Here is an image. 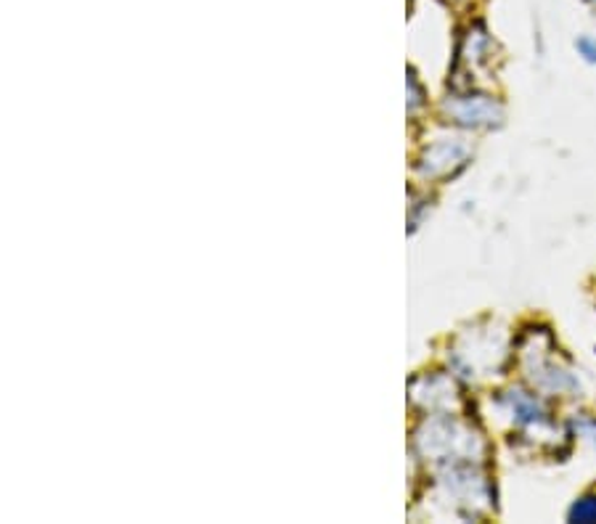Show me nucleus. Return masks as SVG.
Segmentation results:
<instances>
[{
  "instance_id": "nucleus-1",
  "label": "nucleus",
  "mask_w": 596,
  "mask_h": 524,
  "mask_svg": "<svg viewBox=\"0 0 596 524\" xmlns=\"http://www.w3.org/2000/svg\"><path fill=\"white\" fill-rule=\"evenodd\" d=\"M573 516H578V520H586V522H596V493L592 495V499H583L581 506H575Z\"/></svg>"
},
{
  "instance_id": "nucleus-2",
  "label": "nucleus",
  "mask_w": 596,
  "mask_h": 524,
  "mask_svg": "<svg viewBox=\"0 0 596 524\" xmlns=\"http://www.w3.org/2000/svg\"><path fill=\"white\" fill-rule=\"evenodd\" d=\"M578 49H581L583 56L588 58V62L596 64V38H581Z\"/></svg>"
},
{
  "instance_id": "nucleus-3",
  "label": "nucleus",
  "mask_w": 596,
  "mask_h": 524,
  "mask_svg": "<svg viewBox=\"0 0 596 524\" xmlns=\"http://www.w3.org/2000/svg\"><path fill=\"white\" fill-rule=\"evenodd\" d=\"M592 3H594V6H596V0H592Z\"/></svg>"
}]
</instances>
